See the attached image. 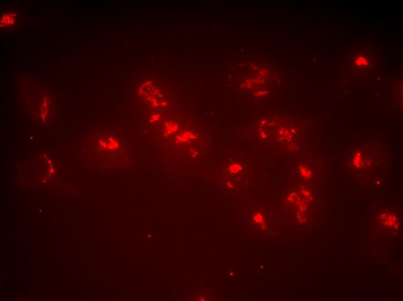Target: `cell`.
I'll return each mask as SVG.
<instances>
[{
	"mask_svg": "<svg viewBox=\"0 0 403 301\" xmlns=\"http://www.w3.org/2000/svg\"><path fill=\"white\" fill-rule=\"evenodd\" d=\"M14 22V18L12 15H6L4 16L1 19V23H3L2 26L8 27L11 26Z\"/></svg>",
	"mask_w": 403,
	"mask_h": 301,
	"instance_id": "6da1fadb",
	"label": "cell"
}]
</instances>
